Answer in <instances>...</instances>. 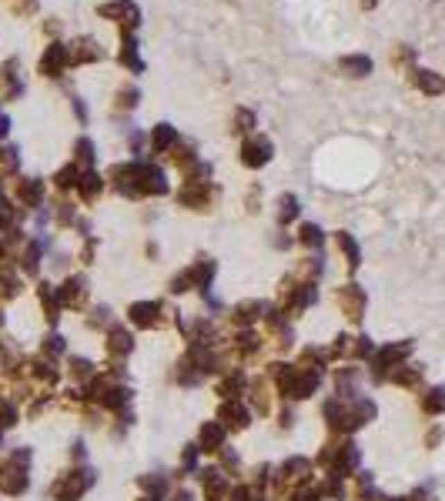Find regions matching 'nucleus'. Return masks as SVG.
Masks as SVG:
<instances>
[{
	"instance_id": "nucleus-11",
	"label": "nucleus",
	"mask_w": 445,
	"mask_h": 501,
	"mask_svg": "<svg viewBox=\"0 0 445 501\" xmlns=\"http://www.w3.org/2000/svg\"><path fill=\"white\" fill-rule=\"evenodd\" d=\"M171 137H175V134H171V127H168V124H161V127L155 131V144H157V147H164V144H171Z\"/></svg>"
},
{
	"instance_id": "nucleus-10",
	"label": "nucleus",
	"mask_w": 445,
	"mask_h": 501,
	"mask_svg": "<svg viewBox=\"0 0 445 501\" xmlns=\"http://www.w3.org/2000/svg\"><path fill=\"white\" fill-rule=\"evenodd\" d=\"M117 104H121V107H134V104H137V91H134V87H124V91L117 94Z\"/></svg>"
},
{
	"instance_id": "nucleus-12",
	"label": "nucleus",
	"mask_w": 445,
	"mask_h": 501,
	"mask_svg": "<svg viewBox=\"0 0 445 501\" xmlns=\"http://www.w3.org/2000/svg\"><path fill=\"white\" fill-rule=\"evenodd\" d=\"M58 30H60L58 20H47V24H44V34H47V37H51V34H58Z\"/></svg>"
},
{
	"instance_id": "nucleus-6",
	"label": "nucleus",
	"mask_w": 445,
	"mask_h": 501,
	"mask_svg": "<svg viewBox=\"0 0 445 501\" xmlns=\"http://www.w3.org/2000/svg\"><path fill=\"white\" fill-rule=\"evenodd\" d=\"M338 67H342L349 78H368V74H372V57H365V54H349V57L338 60Z\"/></svg>"
},
{
	"instance_id": "nucleus-5",
	"label": "nucleus",
	"mask_w": 445,
	"mask_h": 501,
	"mask_svg": "<svg viewBox=\"0 0 445 501\" xmlns=\"http://www.w3.org/2000/svg\"><path fill=\"white\" fill-rule=\"evenodd\" d=\"M412 80L419 84V91H426V94H445V78L442 74H435V71H412Z\"/></svg>"
},
{
	"instance_id": "nucleus-4",
	"label": "nucleus",
	"mask_w": 445,
	"mask_h": 501,
	"mask_svg": "<svg viewBox=\"0 0 445 501\" xmlns=\"http://www.w3.org/2000/svg\"><path fill=\"white\" fill-rule=\"evenodd\" d=\"M117 60H121L124 71H134V74L144 71V60H141V54H137L134 34H121V54H117Z\"/></svg>"
},
{
	"instance_id": "nucleus-7",
	"label": "nucleus",
	"mask_w": 445,
	"mask_h": 501,
	"mask_svg": "<svg viewBox=\"0 0 445 501\" xmlns=\"http://www.w3.org/2000/svg\"><path fill=\"white\" fill-rule=\"evenodd\" d=\"M268 151H271V144L268 140H254V144H248V147H245V161H248V164H261V161H268Z\"/></svg>"
},
{
	"instance_id": "nucleus-2",
	"label": "nucleus",
	"mask_w": 445,
	"mask_h": 501,
	"mask_svg": "<svg viewBox=\"0 0 445 501\" xmlns=\"http://www.w3.org/2000/svg\"><path fill=\"white\" fill-rule=\"evenodd\" d=\"M67 67H71V54H67V47H64L60 40L47 44V51H44V57H40V64H37L40 74H44V78H60Z\"/></svg>"
},
{
	"instance_id": "nucleus-15",
	"label": "nucleus",
	"mask_w": 445,
	"mask_h": 501,
	"mask_svg": "<svg viewBox=\"0 0 445 501\" xmlns=\"http://www.w3.org/2000/svg\"><path fill=\"white\" fill-rule=\"evenodd\" d=\"M10 3H14V0H10Z\"/></svg>"
},
{
	"instance_id": "nucleus-14",
	"label": "nucleus",
	"mask_w": 445,
	"mask_h": 501,
	"mask_svg": "<svg viewBox=\"0 0 445 501\" xmlns=\"http://www.w3.org/2000/svg\"><path fill=\"white\" fill-rule=\"evenodd\" d=\"M375 3H378V0H362V7H365V10H372Z\"/></svg>"
},
{
	"instance_id": "nucleus-13",
	"label": "nucleus",
	"mask_w": 445,
	"mask_h": 501,
	"mask_svg": "<svg viewBox=\"0 0 445 501\" xmlns=\"http://www.w3.org/2000/svg\"><path fill=\"white\" fill-rule=\"evenodd\" d=\"M7 134V117H0V137Z\"/></svg>"
},
{
	"instance_id": "nucleus-3",
	"label": "nucleus",
	"mask_w": 445,
	"mask_h": 501,
	"mask_svg": "<svg viewBox=\"0 0 445 501\" xmlns=\"http://www.w3.org/2000/svg\"><path fill=\"white\" fill-rule=\"evenodd\" d=\"M67 54H71V67H80V64H97L104 57V47L94 37H78L67 47Z\"/></svg>"
},
{
	"instance_id": "nucleus-1",
	"label": "nucleus",
	"mask_w": 445,
	"mask_h": 501,
	"mask_svg": "<svg viewBox=\"0 0 445 501\" xmlns=\"http://www.w3.org/2000/svg\"><path fill=\"white\" fill-rule=\"evenodd\" d=\"M97 14L107 17V20H114L117 27H121V34H134L137 24H141V10H137V3H131V0H111V3H101Z\"/></svg>"
},
{
	"instance_id": "nucleus-8",
	"label": "nucleus",
	"mask_w": 445,
	"mask_h": 501,
	"mask_svg": "<svg viewBox=\"0 0 445 501\" xmlns=\"http://www.w3.org/2000/svg\"><path fill=\"white\" fill-rule=\"evenodd\" d=\"M412 57H415V54L408 51L405 44H399V47L392 51V64H395V67H399V64H402V67H405V64H412Z\"/></svg>"
},
{
	"instance_id": "nucleus-9",
	"label": "nucleus",
	"mask_w": 445,
	"mask_h": 501,
	"mask_svg": "<svg viewBox=\"0 0 445 501\" xmlns=\"http://www.w3.org/2000/svg\"><path fill=\"white\" fill-rule=\"evenodd\" d=\"M10 10H14V14H34V10H37V0H14Z\"/></svg>"
}]
</instances>
